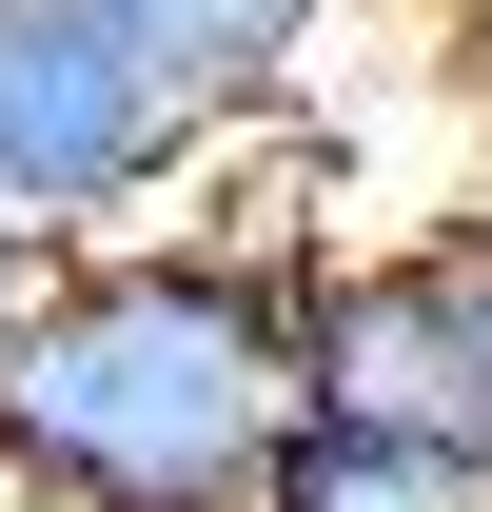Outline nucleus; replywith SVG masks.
<instances>
[{"mask_svg":"<svg viewBox=\"0 0 492 512\" xmlns=\"http://www.w3.org/2000/svg\"><path fill=\"white\" fill-rule=\"evenodd\" d=\"M315 414V256L60 237L0 296V493L40 512H256Z\"/></svg>","mask_w":492,"mask_h":512,"instance_id":"f257e3e1","label":"nucleus"},{"mask_svg":"<svg viewBox=\"0 0 492 512\" xmlns=\"http://www.w3.org/2000/svg\"><path fill=\"white\" fill-rule=\"evenodd\" d=\"M197 138H217V119L138 60L119 20H79V0H0V217H20L40 256L99 237V217H138Z\"/></svg>","mask_w":492,"mask_h":512,"instance_id":"f03ea898","label":"nucleus"},{"mask_svg":"<svg viewBox=\"0 0 492 512\" xmlns=\"http://www.w3.org/2000/svg\"><path fill=\"white\" fill-rule=\"evenodd\" d=\"M79 20H119L197 119H237V99H276V79L315 60V20H335V0H79Z\"/></svg>","mask_w":492,"mask_h":512,"instance_id":"20e7f679","label":"nucleus"},{"mask_svg":"<svg viewBox=\"0 0 492 512\" xmlns=\"http://www.w3.org/2000/svg\"><path fill=\"white\" fill-rule=\"evenodd\" d=\"M20 256H40V237H20V217H0V296H20Z\"/></svg>","mask_w":492,"mask_h":512,"instance_id":"423d86ee","label":"nucleus"},{"mask_svg":"<svg viewBox=\"0 0 492 512\" xmlns=\"http://www.w3.org/2000/svg\"><path fill=\"white\" fill-rule=\"evenodd\" d=\"M256 512H492V453H433V434H355V414H296L276 493Z\"/></svg>","mask_w":492,"mask_h":512,"instance_id":"39448f33","label":"nucleus"},{"mask_svg":"<svg viewBox=\"0 0 492 512\" xmlns=\"http://www.w3.org/2000/svg\"><path fill=\"white\" fill-rule=\"evenodd\" d=\"M473 79H492V0H473Z\"/></svg>","mask_w":492,"mask_h":512,"instance_id":"0eeeda50","label":"nucleus"},{"mask_svg":"<svg viewBox=\"0 0 492 512\" xmlns=\"http://www.w3.org/2000/svg\"><path fill=\"white\" fill-rule=\"evenodd\" d=\"M315 414L492 453V197L433 217L414 256H355V276L315 256Z\"/></svg>","mask_w":492,"mask_h":512,"instance_id":"7ed1b4c3","label":"nucleus"},{"mask_svg":"<svg viewBox=\"0 0 492 512\" xmlns=\"http://www.w3.org/2000/svg\"><path fill=\"white\" fill-rule=\"evenodd\" d=\"M0 512H40V493H0Z\"/></svg>","mask_w":492,"mask_h":512,"instance_id":"6e6552de","label":"nucleus"}]
</instances>
